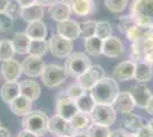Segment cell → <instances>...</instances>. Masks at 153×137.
I'll return each instance as SVG.
<instances>
[{"mask_svg": "<svg viewBox=\"0 0 153 137\" xmlns=\"http://www.w3.org/2000/svg\"><path fill=\"white\" fill-rule=\"evenodd\" d=\"M88 91L91 97L94 98L96 104L112 105L120 90L118 81L114 78L103 77Z\"/></svg>", "mask_w": 153, "mask_h": 137, "instance_id": "6da1fadb", "label": "cell"}, {"mask_svg": "<svg viewBox=\"0 0 153 137\" xmlns=\"http://www.w3.org/2000/svg\"><path fill=\"white\" fill-rule=\"evenodd\" d=\"M48 120L49 118L44 111H30L22 119V128L41 136L48 130Z\"/></svg>", "mask_w": 153, "mask_h": 137, "instance_id": "7a4b0ae2", "label": "cell"}, {"mask_svg": "<svg viewBox=\"0 0 153 137\" xmlns=\"http://www.w3.org/2000/svg\"><path fill=\"white\" fill-rule=\"evenodd\" d=\"M130 16L137 24L153 25V0H134L130 6Z\"/></svg>", "mask_w": 153, "mask_h": 137, "instance_id": "3957f363", "label": "cell"}, {"mask_svg": "<svg viewBox=\"0 0 153 137\" xmlns=\"http://www.w3.org/2000/svg\"><path fill=\"white\" fill-rule=\"evenodd\" d=\"M66 59H68L65 62L64 69L68 73V76H71L73 78L80 77L91 65L89 57L85 53H72Z\"/></svg>", "mask_w": 153, "mask_h": 137, "instance_id": "277c9868", "label": "cell"}, {"mask_svg": "<svg viewBox=\"0 0 153 137\" xmlns=\"http://www.w3.org/2000/svg\"><path fill=\"white\" fill-rule=\"evenodd\" d=\"M41 81L48 88H55L64 84L68 79L65 69L56 64H45L41 73Z\"/></svg>", "mask_w": 153, "mask_h": 137, "instance_id": "5b68a950", "label": "cell"}, {"mask_svg": "<svg viewBox=\"0 0 153 137\" xmlns=\"http://www.w3.org/2000/svg\"><path fill=\"white\" fill-rule=\"evenodd\" d=\"M89 117L91 122L111 127L117 120V111L112 105L96 104Z\"/></svg>", "mask_w": 153, "mask_h": 137, "instance_id": "8992f818", "label": "cell"}, {"mask_svg": "<svg viewBox=\"0 0 153 137\" xmlns=\"http://www.w3.org/2000/svg\"><path fill=\"white\" fill-rule=\"evenodd\" d=\"M48 50L54 57L57 59H66L70 56L73 50L72 40L64 38L59 34H54L48 41Z\"/></svg>", "mask_w": 153, "mask_h": 137, "instance_id": "52a82bcc", "label": "cell"}, {"mask_svg": "<svg viewBox=\"0 0 153 137\" xmlns=\"http://www.w3.org/2000/svg\"><path fill=\"white\" fill-rule=\"evenodd\" d=\"M103 77H105V71L101 65H91L86 72H83L80 77L76 78V82L83 87L86 90H89L97 81H100Z\"/></svg>", "mask_w": 153, "mask_h": 137, "instance_id": "ba28073f", "label": "cell"}, {"mask_svg": "<svg viewBox=\"0 0 153 137\" xmlns=\"http://www.w3.org/2000/svg\"><path fill=\"white\" fill-rule=\"evenodd\" d=\"M48 131L54 136H72L76 130L72 128L70 121L65 120L59 116H53L48 120Z\"/></svg>", "mask_w": 153, "mask_h": 137, "instance_id": "9c48e42d", "label": "cell"}, {"mask_svg": "<svg viewBox=\"0 0 153 137\" xmlns=\"http://www.w3.org/2000/svg\"><path fill=\"white\" fill-rule=\"evenodd\" d=\"M21 65H22V73H24L26 77L36 78L41 76L45 66V62L42 57L29 55L26 59H23Z\"/></svg>", "mask_w": 153, "mask_h": 137, "instance_id": "30bf717a", "label": "cell"}, {"mask_svg": "<svg viewBox=\"0 0 153 137\" xmlns=\"http://www.w3.org/2000/svg\"><path fill=\"white\" fill-rule=\"evenodd\" d=\"M78 112L76 101L68 96L57 98L56 104H55V114L59 116L65 120L70 121V119Z\"/></svg>", "mask_w": 153, "mask_h": 137, "instance_id": "8fae6325", "label": "cell"}, {"mask_svg": "<svg viewBox=\"0 0 153 137\" xmlns=\"http://www.w3.org/2000/svg\"><path fill=\"white\" fill-rule=\"evenodd\" d=\"M135 76V63L133 61H122L118 65L114 66L112 71V78L117 81L125 82L134 79Z\"/></svg>", "mask_w": 153, "mask_h": 137, "instance_id": "7c38bea8", "label": "cell"}, {"mask_svg": "<svg viewBox=\"0 0 153 137\" xmlns=\"http://www.w3.org/2000/svg\"><path fill=\"white\" fill-rule=\"evenodd\" d=\"M57 34L69 40H76L80 37V24L73 20H64L57 23L56 26Z\"/></svg>", "mask_w": 153, "mask_h": 137, "instance_id": "4fadbf2b", "label": "cell"}, {"mask_svg": "<svg viewBox=\"0 0 153 137\" xmlns=\"http://www.w3.org/2000/svg\"><path fill=\"white\" fill-rule=\"evenodd\" d=\"M123 53V45L121 40L117 37H108L103 40L102 54L108 59H118Z\"/></svg>", "mask_w": 153, "mask_h": 137, "instance_id": "5bb4252c", "label": "cell"}, {"mask_svg": "<svg viewBox=\"0 0 153 137\" xmlns=\"http://www.w3.org/2000/svg\"><path fill=\"white\" fill-rule=\"evenodd\" d=\"M112 106L114 107L117 112L121 114H126L129 112H133L136 105H135L134 98L131 96L130 91H119Z\"/></svg>", "mask_w": 153, "mask_h": 137, "instance_id": "9a60e30c", "label": "cell"}, {"mask_svg": "<svg viewBox=\"0 0 153 137\" xmlns=\"http://www.w3.org/2000/svg\"><path fill=\"white\" fill-rule=\"evenodd\" d=\"M1 76L6 81H16L22 73V65L14 59H7L1 63Z\"/></svg>", "mask_w": 153, "mask_h": 137, "instance_id": "2e32d148", "label": "cell"}, {"mask_svg": "<svg viewBox=\"0 0 153 137\" xmlns=\"http://www.w3.org/2000/svg\"><path fill=\"white\" fill-rule=\"evenodd\" d=\"M19 93L22 96L30 99L31 102H34L40 97L41 88L37 81L32 79H25L19 82Z\"/></svg>", "mask_w": 153, "mask_h": 137, "instance_id": "e0dca14e", "label": "cell"}, {"mask_svg": "<svg viewBox=\"0 0 153 137\" xmlns=\"http://www.w3.org/2000/svg\"><path fill=\"white\" fill-rule=\"evenodd\" d=\"M48 13L51 20L61 22V21L68 20L70 17L72 10H71L70 4H68L66 1H56L54 5L49 7Z\"/></svg>", "mask_w": 153, "mask_h": 137, "instance_id": "ac0fdd59", "label": "cell"}, {"mask_svg": "<svg viewBox=\"0 0 153 137\" xmlns=\"http://www.w3.org/2000/svg\"><path fill=\"white\" fill-rule=\"evenodd\" d=\"M130 94H131V96L134 98L135 105L140 107V109H145L149 99L153 95L152 93L150 91V89L145 85H143V84L135 86L134 88L131 89V91H130Z\"/></svg>", "mask_w": 153, "mask_h": 137, "instance_id": "d6986e66", "label": "cell"}, {"mask_svg": "<svg viewBox=\"0 0 153 137\" xmlns=\"http://www.w3.org/2000/svg\"><path fill=\"white\" fill-rule=\"evenodd\" d=\"M9 107H10V111L13 112L15 116L24 117L25 114H27L31 111L32 102L24 96L19 95L9 103Z\"/></svg>", "mask_w": 153, "mask_h": 137, "instance_id": "ffe728a7", "label": "cell"}, {"mask_svg": "<svg viewBox=\"0 0 153 137\" xmlns=\"http://www.w3.org/2000/svg\"><path fill=\"white\" fill-rule=\"evenodd\" d=\"M19 95V82L17 81H6L0 88V97L7 104H9Z\"/></svg>", "mask_w": 153, "mask_h": 137, "instance_id": "44dd1931", "label": "cell"}, {"mask_svg": "<svg viewBox=\"0 0 153 137\" xmlns=\"http://www.w3.org/2000/svg\"><path fill=\"white\" fill-rule=\"evenodd\" d=\"M71 10L78 16H87L95 12V4L93 0H71Z\"/></svg>", "mask_w": 153, "mask_h": 137, "instance_id": "7402d4cb", "label": "cell"}, {"mask_svg": "<svg viewBox=\"0 0 153 137\" xmlns=\"http://www.w3.org/2000/svg\"><path fill=\"white\" fill-rule=\"evenodd\" d=\"M153 76L152 65L150 63H146L144 61H140L135 63V76L134 79H136L140 84H144L150 81Z\"/></svg>", "mask_w": 153, "mask_h": 137, "instance_id": "603a6c76", "label": "cell"}, {"mask_svg": "<svg viewBox=\"0 0 153 137\" xmlns=\"http://www.w3.org/2000/svg\"><path fill=\"white\" fill-rule=\"evenodd\" d=\"M44 14H45L44 7L38 5V4H33L31 6L22 7L21 17L27 23H31L34 21L41 20L44 17Z\"/></svg>", "mask_w": 153, "mask_h": 137, "instance_id": "cb8c5ba5", "label": "cell"}, {"mask_svg": "<svg viewBox=\"0 0 153 137\" xmlns=\"http://www.w3.org/2000/svg\"><path fill=\"white\" fill-rule=\"evenodd\" d=\"M25 33L30 39H46L48 30L45 23L41 20H39L31 22L26 27Z\"/></svg>", "mask_w": 153, "mask_h": 137, "instance_id": "d4e9b609", "label": "cell"}, {"mask_svg": "<svg viewBox=\"0 0 153 137\" xmlns=\"http://www.w3.org/2000/svg\"><path fill=\"white\" fill-rule=\"evenodd\" d=\"M30 42H31V39L26 36V33H15L12 39L15 54H19V55L29 54Z\"/></svg>", "mask_w": 153, "mask_h": 137, "instance_id": "484cf974", "label": "cell"}, {"mask_svg": "<svg viewBox=\"0 0 153 137\" xmlns=\"http://www.w3.org/2000/svg\"><path fill=\"white\" fill-rule=\"evenodd\" d=\"M83 47H85V50L88 55L97 57L102 54L103 40L98 37H96V36H93L89 38H85Z\"/></svg>", "mask_w": 153, "mask_h": 137, "instance_id": "4316f807", "label": "cell"}, {"mask_svg": "<svg viewBox=\"0 0 153 137\" xmlns=\"http://www.w3.org/2000/svg\"><path fill=\"white\" fill-rule=\"evenodd\" d=\"M91 124L89 114H86L82 112L78 111L70 119V124L76 131H85Z\"/></svg>", "mask_w": 153, "mask_h": 137, "instance_id": "83f0119b", "label": "cell"}, {"mask_svg": "<svg viewBox=\"0 0 153 137\" xmlns=\"http://www.w3.org/2000/svg\"><path fill=\"white\" fill-rule=\"evenodd\" d=\"M121 124H123V127H125L126 129L131 130L133 133H135L137 129H140L143 124H144V121H143V119H142L140 116H137V114L133 113V112H129V113H126V114H122Z\"/></svg>", "mask_w": 153, "mask_h": 137, "instance_id": "f1b7e54d", "label": "cell"}, {"mask_svg": "<svg viewBox=\"0 0 153 137\" xmlns=\"http://www.w3.org/2000/svg\"><path fill=\"white\" fill-rule=\"evenodd\" d=\"M150 36H151V33H150V26L140 25V24H137V23L134 26H131L127 32H126L127 39H129L130 41H133V42L136 41V40L150 37Z\"/></svg>", "mask_w": 153, "mask_h": 137, "instance_id": "f546056e", "label": "cell"}, {"mask_svg": "<svg viewBox=\"0 0 153 137\" xmlns=\"http://www.w3.org/2000/svg\"><path fill=\"white\" fill-rule=\"evenodd\" d=\"M76 104L78 107V111L86 113V114H90V112L95 107L96 102L94 101V98L91 97L89 91H86L82 96H80L78 99H76Z\"/></svg>", "mask_w": 153, "mask_h": 137, "instance_id": "4dcf8cb0", "label": "cell"}, {"mask_svg": "<svg viewBox=\"0 0 153 137\" xmlns=\"http://www.w3.org/2000/svg\"><path fill=\"white\" fill-rule=\"evenodd\" d=\"M48 50V41L46 39H31L29 47V55L42 57Z\"/></svg>", "mask_w": 153, "mask_h": 137, "instance_id": "1f68e13d", "label": "cell"}, {"mask_svg": "<svg viewBox=\"0 0 153 137\" xmlns=\"http://www.w3.org/2000/svg\"><path fill=\"white\" fill-rule=\"evenodd\" d=\"M110 131H111L110 127H108V126L91 122L89 127L87 128L86 133H87L88 137H108Z\"/></svg>", "mask_w": 153, "mask_h": 137, "instance_id": "d6a6232c", "label": "cell"}, {"mask_svg": "<svg viewBox=\"0 0 153 137\" xmlns=\"http://www.w3.org/2000/svg\"><path fill=\"white\" fill-rule=\"evenodd\" d=\"M15 50H14L12 40L4 39L0 41V61L4 62L7 59H13Z\"/></svg>", "mask_w": 153, "mask_h": 137, "instance_id": "836d02e7", "label": "cell"}, {"mask_svg": "<svg viewBox=\"0 0 153 137\" xmlns=\"http://www.w3.org/2000/svg\"><path fill=\"white\" fill-rule=\"evenodd\" d=\"M95 36L98 37V38H101L102 40L106 39V38L112 36V26H111V24L108 23V21H100V22H97Z\"/></svg>", "mask_w": 153, "mask_h": 137, "instance_id": "e575fe53", "label": "cell"}, {"mask_svg": "<svg viewBox=\"0 0 153 137\" xmlns=\"http://www.w3.org/2000/svg\"><path fill=\"white\" fill-rule=\"evenodd\" d=\"M128 5V0H105V6L111 13H122Z\"/></svg>", "mask_w": 153, "mask_h": 137, "instance_id": "d590c367", "label": "cell"}, {"mask_svg": "<svg viewBox=\"0 0 153 137\" xmlns=\"http://www.w3.org/2000/svg\"><path fill=\"white\" fill-rule=\"evenodd\" d=\"M96 25H97V21H87L82 23L80 25V36L83 38H89L95 36Z\"/></svg>", "mask_w": 153, "mask_h": 137, "instance_id": "8d00e7d4", "label": "cell"}, {"mask_svg": "<svg viewBox=\"0 0 153 137\" xmlns=\"http://www.w3.org/2000/svg\"><path fill=\"white\" fill-rule=\"evenodd\" d=\"M136 24V22L135 20L129 15V16H122V17H119V20H118V30L120 31L121 33H125L127 32L128 30L131 27V26H134Z\"/></svg>", "mask_w": 153, "mask_h": 137, "instance_id": "74e56055", "label": "cell"}, {"mask_svg": "<svg viewBox=\"0 0 153 137\" xmlns=\"http://www.w3.org/2000/svg\"><path fill=\"white\" fill-rule=\"evenodd\" d=\"M86 91H88V90H86L83 87H81L78 82H76V84L71 85L70 87L68 88V90H66V96L72 98L73 101H76V99H78L80 96H82Z\"/></svg>", "mask_w": 153, "mask_h": 137, "instance_id": "f35d334b", "label": "cell"}, {"mask_svg": "<svg viewBox=\"0 0 153 137\" xmlns=\"http://www.w3.org/2000/svg\"><path fill=\"white\" fill-rule=\"evenodd\" d=\"M13 27V19L5 12H0V32L9 31Z\"/></svg>", "mask_w": 153, "mask_h": 137, "instance_id": "ab89813d", "label": "cell"}, {"mask_svg": "<svg viewBox=\"0 0 153 137\" xmlns=\"http://www.w3.org/2000/svg\"><path fill=\"white\" fill-rule=\"evenodd\" d=\"M21 12H22V6L19 5L16 0L9 1L8 6L6 8V13L12 17V19H19L21 17Z\"/></svg>", "mask_w": 153, "mask_h": 137, "instance_id": "60d3db41", "label": "cell"}, {"mask_svg": "<svg viewBox=\"0 0 153 137\" xmlns=\"http://www.w3.org/2000/svg\"><path fill=\"white\" fill-rule=\"evenodd\" d=\"M135 135L137 137H153V133L147 124H143L140 129L135 131Z\"/></svg>", "mask_w": 153, "mask_h": 137, "instance_id": "b9f144b4", "label": "cell"}, {"mask_svg": "<svg viewBox=\"0 0 153 137\" xmlns=\"http://www.w3.org/2000/svg\"><path fill=\"white\" fill-rule=\"evenodd\" d=\"M127 134L128 133L126 131V129L120 128V129H115V130L110 131L108 137H126L127 136Z\"/></svg>", "mask_w": 153, "mask_h": 137, "instance_id": "7bdbcfd3", "label": "cell"}, {"mask_svg": "<svg viewBox=\"0 0 153 137\" xmlns=\"http://www.w3.org/2000/svg\"><path fill=\"white\" fill-rule=\"evenodd\" d=\"M56 1H57V0H36V4H38V5H40V6H42V7H45V6L51 7V5H54Z\"/></svg>", "mask_w": 153, "mask_h": 137, "instance_id": "ee69618b", "label": "cell"}, {"mask_svg": "<svg viewBox=\"0 0 153 137\" xmlns=\"http://www.w3.org/2000/svg\"><path fill=\"white\" fill-rule=\"evenodd\" d=\"M17 137H39L38 135L33 134L31 131L26 130V129H22V130L19 133V136Z\"/></svg>", "mask_w": 153, "mask_h": 137, "instance_id": "f6af8a7d", "label": "cell"}, {"mask_svg": "<svg viewBox=\"0 0 153 137\" xmlns=\"http://www.w3.org/2000/svg\"><path fill=\"white\" fill-rule=\"evenodd\" d=\"M144 110H145L149 114L153 116V95L151 96V98L149 99V102H147V104H146V106H145V109H144Z\"/></svg>", "mask_w": 153, "mask_h": 137, "instance_id": "bcb514c9", "label": "cell"}, {"mask_svg": "<svg viewBox=\"0 0 153 137\" xmlns=\"http://www.w3.org/2000/svg\"><path fill=\"white\" fill-rule=\"evenodd\" d=\"M16 1H17L22 7H27V6L33 5V4H36V0H16Z\"/></svg>", "mask_w": 153, "mask_h": 137, "instance_id": "7dc6e473", "label": "cell"}, {"mask_svg": "<svg viewBox=\"0 0 153 137\" xmlns=\"http://www.w3.org/2000/svg\"><path fill=\"white\" fill-rule=\"evenodd\" d=\"M0 137H9V130L5 127H0Z\"/></svg>", "mask_w": 153, "mask_h": 137, "instance_id": "c3c4849f", "label": "cell"}, {"mask_svg": "<svg viewBox=\"0 0 153 137\" xmlns=\"http://www.w3.org/2000/svg\"><path fill=\"white\" fill-rule=\"evenodd\" d=\"M8 0H0V12H5L8 6Z\"/></svg>", "mask_w": 153, "mask_h": 137, "instance_id": "681fc988", "label": "cell"}, {"mask_svg": "<svg viewBox=\"0 0 153 137\" xmlns=\"http://www.w3.org/2000/svg\"><path fill=\"white\" fill-rule=\"evenodd\" d=\"M71 137H88V135H87L86 130L85 131H76Z\"/></svg>", "mask_w": 153, "mask_h": 137, "instance_id": "f907efd6", "label": "cell"}, {"mask_svg": "<svg viewBox=\"0 0 153 137\" xmlns=\"http://www.w3.org/2000/svg\"><path fill=\"white\" fill-rule=\"evenodd\" d=\"M146 124L149 126V127H150V129H151V130H152V133H153V118L151 119V120H150V121H149V122H147Z\"/></svg>", "mask_w": 153, "mask_h": 137, "instance_id": "816d5d0a", "label": "cell"}, {"mask_svg": "<svg viewBox=\"0 0 153 137\" xmlns=\"http://www.w3.org/2000/svg\"><path fill=\"white\" fill-rule=\"evenodd\" d=\"M126 137H137L135 135V133H131V134H127V136Z\"/></svg>", "mask_w": 153, "mask_h": 137, "instance_id": "f5cc1de1", "label": "cell"}, {"mask_svg": "<svg viewBox=\"0 0 153 137\" xmlns=\"http://www.w3.org/2000/svg\"><path fill=\"white\" fill-rule=\"evenodd\" d=\"M150 33H151V37L153 38V25L150 26Z\"/></svg>", "mask_w": 153, "mask_h": 137, "instance_id": "db71d44e", "label": "cell"}, {"mask_svg": "<svg viewBox=\"0 0 153 137\" xmlns=\"http://www.w3.org/2000/svg\"><path fill=\"white\" fill-rule=\"evenodd\" d=\"M151 57H152V62H153V50H152V54H151Z\"/></svg>", "mask_w": 153, "mask_h": 137, "instance_id": "11a10c76", "label": "cell"}, {"mask_svg": "<svg viewBox=\"0 0 153 137\" xmlns=\"http://www.w3.org/2000/svg\"><path fill=\"white\" fill-rule=\"evenodd\" d=\"M58 137H70V136H58Z\"/></svg>", "mask_w": 153, "mask_h": 137, "instance_id": "9f6ffc18", "label": "cell"}, {"mask_svg": "<svg viewBox=\"0 0 153 137\" xmlns=\"http://www.w3.org/2000/svg\"><path fill=\"white\" fill-rule=\"evenodd\" d=\"M0 127H1V122H0Z\"/></svg>", "mask_w": 153, "mask_h": 137, "instance_id": "6f0895ef", "label": "cell"}, {"mask_svg": "<svg viewBox=\"0 0 153 137\" xmlns=\"http://www.w3.org/2000/svg\"><path fill=\"white\" fill-rule=\"evenodd\" d=\"M63 1H68V0H63Z\"/></svg>", "mask_w": 153, "mask_h": 137, "instance_id": "680465c9", "label": "cell"}, {"mask_svg": "<svg viewBox=\"0 0 153 137\" xmlns=\"http://www.w3.org/2000/svg\"><path fill=\"white\" fill-rule=\"evenodd\" d=\"M0 41H1V40H0Z\"/></svg>", "mask_w": 153, "mask_h": 137, "instance_id": "91938a15", "label": "cell"}, {"mask_svg": "<svg viewBox=\"0 0 153 137\" xmlns=\"http://www.w3.org/2000/svg\"><path fill=\"white\" fill-rule=\"evenodd\" d=\"M0 79H1V78H0Z\"/></svg>", "mask_w": 153, "mask_h": 137, "instance_id": "94428289", "label": "cell"}]
</instances>
